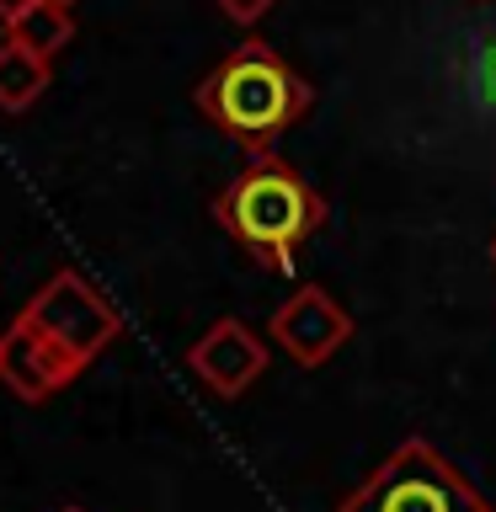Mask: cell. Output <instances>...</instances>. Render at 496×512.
Returning <instances> with one entry per match:
<instances>
[{
    "label": "cell",
    "instance_id": "8",
    "mask_svg": "<svg viewBox=\"0 0 496 512\" xmlns=\"http://www.w3.org/2000/svg\"><path fill=\"white\" fill-rule=\"evenodd\" d=\"M48 91V59H38L22 43H0V107L6 112H27L38 96Z\"/></svg>",
    "mask_w": 496,
    "mask_h": 512
},
{
    "label": "cell",
    "instance_id": "14",
    "mask_svg": "<svg viewBox=\"0 0 496 512\" xmlns=\"http://www.w3.org/2000/svg\"><path fill=\"white\" fill-rule=\"evenodd\" d=\"M491 262H496V235H491Z\"/></svg>",
    "mask_w": 496,
    "mask_h": 512
},
{
    "label": "cell",
    "instance_id": "2",
    "mask_svg": "<svg viewBox=\"0 0 496 512\" xmlns=\"http://www.w3.org/2000/svg\"><path fill=\"white\" fill-rule=\"evenodd\" d=\"M219 230L272 272H288L304 240L326 230V198L278 155H256L214 198Z\"/></svg>",
    "mask_w": 496,
    "mask_h": 512
},
{
    "label": "cell",
    "instance_id": "16",
    "mask_svg": "<svg viewBox=\"0 0 496 512\" xmlns=\"http://www.w3.org/2000/svg\"><path fill=\"white\" fill-rule=\"evenodd\" d=\"M64 512H80V507H64Z\"/></svg>",
    "mask_w": 496,
    "mask_h": 512
},
{
    "label": "cell",
    "instance_id": "10",
    "mask_svg": "<svg viewBox=\"0 0 496 512\" xmlns=\"http://www.w3.org/2000/svg\"><path fill=\"white\" fill-rule=\"evenodd\" d=\"M214 6H219L224 16H230V22H240V27H256V22H262V16H267L272 6H278V0H214Z\"/></svg>",
    "mask_w": 496,
    "mask_h": 512
},
{
    "label": "cell",
    "instance_id": "4",
    "mask_svg": "<svg viewBox=\"0 0 496 512\" xmlns=\"http://www.w3.org/2000/svg\"><path fill=\"white\" fill-rule=\"evenodd\" d=\"M11 320H22L32 336H43L48 347L80 368H91L123 336V315L112 310V299L75 267H59Z\"/></svg>",
    "mask_w": 496,
    "mask_h": 512
},
{
    "label": "cell",
    "instance_id": "11",
    "mask_svg": "<svg viewBox=\"0 0 496 512\" xmlns=\"http://www.w3.org/2000/svg\"><path fill=\"white\" fill-rule=\"evenodd\" d=\"M480 96H486V102L496 107V48H486V54H480Z\"/></svg>",
    "mask_w": 496,
    "mask_h": 512
},
{
    "label": "cell",
    "instance_id": "1",
    "mask_svg": "<svg viewBox=\"0 0 496 512\" xmlns=\"http://www.w3.org/2000/svg\"><path fill=\"white\" fill-rule=\"evenodd\" d=\"M192 102L224 139H235L256 160L272 155V144L310 112L315 86L272 43L246 38L192 86Z\"/></svg>",
    "mask_w": 496,
    "mask_h": 512
},
{
    "label": "cell",
    "instance_id": "7",
    "mask_svg": "<svg viewBox=\"0 0 496 512\" xmlns=\"http://www.w3.org/2000/svg\"><path fill=\"white\" fill-rule=\"evenodd\" d=\"M0 342H6V358H0V379L11 384L16 400H27V406H43L48 395H59L64 384H75L86 368L70 363L64 352H54L43 342V336H32L22 320H11L6 331H0Z\"/></svg>",
    "mask_w": 496,
    "mask_h": 512
},
{
    "label": "cell",
    "instance_id": "12",
    "mask_svg": "<svg viewBox=\"0 0 496 512\" xmlns=\"http://www.w3.org/2000/svg\"><path fill=\"white\" fill-rule=\"evenodd\" d=\"M32 6H38V0H0V22H6V32H11L16 22H22V16H27Z\"/></svg>",
    "mask_w": 496,
    "mask_h": 512
},
{
    "label": "cell",
    "instance_id": "3",
    "mask_svg": "<svg viewBox=\"0 0 496 512\" xmlns=\"http://www.w3.org/2000/svg\"><path fill=\"white\" fill-rule=\"evenodd\" d=\"M336 512H491L475 480L427 438L400 443Z\"/></svg>",
    "mask_w": 496,
    "mask_h": 512
},
{
    "label": "cell",
    "instance_id": "6",
    "mask_svg": "<svg viewBox=\"0 0 496 512\" xmlns=\"http://www.w3.org/2000/svg\"><path fill=\"white\" fill-rule=\"evenodd\" d=\"M187 368L198 374V384H208L214 395H246L256 379L267 374V342L256 336L246 320H235V315H224L214 320L198 342H192L187 352Z\"/></svg>",
    "mask_w": 496,
    "mask_h": 512
},
{
    "label": "cell",
    "instance_id": "13",
    "mask_svg": "<svg viewBox=\"0 0 496 512\" xmlns=\"http://www.w3.org/2000/svg\"><path fill=\"white\" fill-rule=\"evenodd\" d=\"M54 6H64V11H70V6H75V0H54Z\"/></svg>",
    "mask_w": 496,
    "mask_h": 512
},
{
    "label": "cell",
    "instance_id": "5",
    "mask_svg": "<svg viewBox=\"0 0 496 512\" xmlns=\"http://www.w3.org/2000/svg\"><path fill=\"white\" fill-rule=\"evenodd\" d=\"M347 336H352V315L326 294V288H315V283L294 288V294H288L278 310H272V320H267V342H278L299 368L331 363L336 352L347 347Z\"/></svg>",
    "mask_w": 496,
    "mask_h": 512
},
{
    "label": "cell",
    "instance_id": "9",
    "mask_svg": "<svg viewBox=\"0 0 496 512\" xmlns=\"http://www.w3.org/2000/svg\"><path fill=\"white\" fill-rule=\"evenodd\" d=\"M6 38L32 48L38 59H54V54H64V48L75 43V16L64 11V6H54V0H38V6H32L22 22L6 32Z\"/></svg>",
    "mask_w": 496,
    "mask_h": 512
},
{
    "label": "cell",
    "instance_id": "15",
    "mask_svg": "<svg viewBox=\"0 0 496 512\" xmlns=\"http://www.w3.org/2000/svg\"><path fill=\"white\" fill-rule=\"evenodd\" d=\"M0 358H6V342H0Z\"/></svg>",
    "mask_w": 496,
    "mask_h": 512
}]
</instances>
